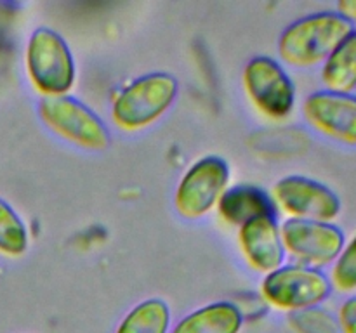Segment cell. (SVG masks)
Wrapping results in <instances>:
<instances>
[{"mask_svg": "<svg viewBox=\"0 0 356 333\" xmlns=\"http://www.w3.org/2000/svg\"><path fill=\"white\" fill-rule=\"evenodd\" d=\"M353 30V24L336 10L308 14L282 31L277 42L278 56L282 62L292 68H316L325 62L334 49Z\"/></svg>", "mask_w": 356, "mask_h": 333, "instance_id": "6da1fadb", "label": "cell"}, {"mask_svg": "<svg viewBox=\"0 0 356 333\" xmlns=\"http://www.w3.org/2000/svg\"><path fill=\"white\" fill-rule=\"evenodd\" d=\"M38 117L49 130L79 148L103 151L111 142L110 130L99 114L70 94L42 97L38 103Z\"/></svg>", "mask_w": 356, "mask_h": 333, "instance_id": "5b68a950", "label": "cell"}, {"mask_svg": "<svg viewBox=\"0 0 356 333\" xmlns=\"http://www.w3.org/2000/svg\"><path fill=\"white\" fill-rule=\"evenodd\" d=\"M30 234L26 224L17 212L0 198V252L9 257H19L28 250Z\"/></svg>", "mask_w": 356, "mask_h": 333, "instance_id": "2e32d148", "label": "cell"}, {"mask_svg": "<svg viewBox=\"0 0 356 333\" xmlns=\"http://www.w3.org/2000/svg\"><path fill=\"white\" fill-rule=\"evenodd\" d=\"M228 162L218 155H209L188 166L174 193V208L184 219H202L218 207L229 187Z\"/></svg>", "mask_w": 356, "mask_h": 333, "instance_id": "8992f818", "label": "cell"}, {"mask_svg": "<svg viewBox=\"0 0 356 333\" xmlns=\"http://www.w3.org/2000/svg\"><path fill=\"white\" fill-rule=\"evenodd\" d=\"M28 78L42 97L68 96L76 80V65L72 49L52 28L31 31L24 51Z\"/></svg>", "mask_w": 356, "mask_h": 333, "instance_id": "3957f363", "label": "cell"}, {"mask_svg": "<svg viewBox=\"0 0 356 333\" xmlns=\"http://www.w3.org/2000/svg\"><path fill=\"white\" fill-rule=\"evenodd\" d=\"M261 295L271 307L292 314L320 307L332 295V287L323 271L301 264H284L264 274Z\"/></svg>", "mask_w": 356, "mask_h": 333, "instance_id": "277c9868", "label": "cell"}, {"mask_svg": "<svg viewBox=\"0 0 356 333\" xmlns=\"http://www.w3.org/2000/svg\"><path fill=\"white\" fill-rule=\"evenodd\" d=\"M337 326L339 333H356V295H350L337 311Z\"/></svg>", "mask_w": 356, "mask_h": 333, "instance_id": "d6986e66", "label": "cell"}, {"mask_svg": "<svg viewBox=\"0 0 356 333\" xmlns=\"http://www.w3.org/2000/svg\"><path fill=\"white\" fill-rule=\"evenodd\" d=\"M179 96V82L163 71L138 76L115 96L111 120L127 132L143 130L159 121L172 108Z\"/></svg>", "mask_w": 356, "mask_h": 333, "instance_id": "7a4b0ae2", "label": "cell"}, {"mask_svg": "<svg viewBox=\"0 0 356 333\" xmlns=\"http://www.w3.org/2000/svg\"><path fill=\"white\" fill-rule=\"evenodd\" d=\"M243 314L233 302L219 300L190 312L170 333H240Z\"/></svg>", "mask_w": 356, "mask_h": 333, "instance_id": "4fadbf2b", "label": "cell"}, {"mask_svg": "<svg viewBox=\"0 0 356 333\" xmlns=\"http://www.w3.org/2000/svg\"><path fill=\"white\" fill-rule=\"evenodd\" d=\"M218 214L228 225H243L263 215H277V207L264 189L256 186L228 187L218 203Z\"/></svg>", "mask_w": 356, "mask_h": 333, "instance_id": "7c38bea8", "label": "cell"}, {"mask_svg": "<svg viewBox=\"0 0 356 333\" xmlns=\"http://www.w3.org/2000/svg\"><path fill=\"white\" fill-rule=\"evenodd\" d=\"M243 89L261 114L271 120L291 117L296 106V85L280 61L270 56H254L243 66Z\"/></svg>", "mask_w": 356, "mask_h": 333, "instance_id": "52a82bcc", "label": "cell"}, {"mask_svg": "<svg viewBox=\"0 0 356 333\" xmlns=\"http://www.w3.org/2000/svg\"><path fill=\"white\" fill-rule=\"evenodd\" d=\"M170 309L162 298H146L131 309L115 333H169Z\"/></svg>", "mask_w": 356, "mask_h": 333, "instance_id": "9a60e30c", "label": "cell"}, {"mask_svg": "<svg viewBox=\"0 0 356 333\" xmlns=\"http://www.w3.org/2000/svg\"><path fill=\"white\" fill-rule=\"evenodd\" d=\"M285 255L294 264L323 271L337 259L346 243V234L334 222L285 219L280 224Z\"/></svg>", "mask_w": 356, "mask_h": 333, "instance_id": "ba28073f", "label": "cell"}, {"mask_svg": "<svg viewBox=\"0 0 356 333\" xmlns=\"http://www.w3.org/2000/svg\"><path fill=\"white\" fill-rule=\"evenodd\" d=\"M332 291L343 295H355L356 291V234L346 239L343 250L330 266L327 274Z\"/></svg>", "mask_w": 356, "mask_h": 333, "instance_id": "e0dca14e", "label": "cell"}, {"mask_svg": "<svg viewBox=\"0 0 356 333\" xmlns=\"http://www.w3.org/2000/svg\"><path fill=\"white\" fill-rule=\"evenodd\" d=\"M238 246L245 262L257 273L268 274L285 264V250L277 215H263L238 228Z\"/></svg>", "mask_w": 356, "mask_h": 333, "instance_id": "8fae6325", "label": "cell"}, {"mask_svg": "<svg viewBox=\"0 0 356 333\" xmlns=\"http://www.w3.org/2000/svg\"><path fill=\"white\" fill-rule=\"evenodd\" d=\"M270 196L277 210L287 215V219L298 221L334 222L343 210L336 191L305 176L282 177L275 182Z\"/></svg>", "mask_w": 356, "mask_h": 333, "instance_id": "9c48e42d", "label": "cell"}, {"mask_svg": "<svg viewBox=\"0 0 356 333\" xmlns=\"http://www.w3.org/2000/svg\"><path fill=\"white\" fill-rule=\"evenodd\" d=\"M336 12L348 23H356V0H341L336 3Z\"/></svg>", "mask_w": 356, "mask_h": 333, "instance_id": "ffe728a7", "label": "cell"}, {"mask_svg": "<svg viewBox=\"0 0 356 333\" xmlns=\"http://www.w3.org/2000/svg\"><path fill=\"white\" fill-rule=\"evenodd\" d=\"M289 323L298 333H339L336 316L322 307L292 312Z\"/></svg>", "mask_w": 356, "mask_h": 333, "instance_id": "ac0fdd59", "label": "cell"}, {"mask_svg": "<svg viewBox=\"0 0 356 333\" xmlns=\"http://www.w3.org/2000/svg\"><path fill=\"white\" fill-rule=\"evenodd\" d=\"M302 118L309 128L339 144L356 148V96L316 90L302 103Z\"/></svg>", "mask_w": 356, "mask_h": 333, "instance_id": "30bf717a", "label": "cell"}, {"mask_svg": "<svg viewBox=\"0 0 356 333\" xmlns=\"http://www.w3.org/2000/svg\"><path fill=\"white\" fill-rule=\"evenodd\" d=\"M323 90L355 94L356 90V30L351 31L320 66Z\"/></svg>", "mask_w": 356, "mask_h": 333, "instance_id": "5bb4252c", "label": "cell"}]
</instances>
